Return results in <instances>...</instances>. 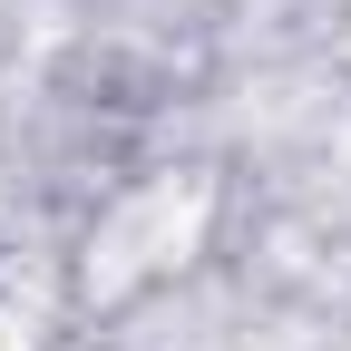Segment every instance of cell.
<instances>
[{
    "label": "cell",
    "instance_id": "1",
    "mask_svg": "<svg viewBox=\"0 0 351 351\" xmlns=\"http://www.w3.org/2000/svg\"><path fill=\"white\" fill-rule=\"evenodd\" d=\"M186 225H195V205L176 215V186H147V195L98 234V283H127V274H147V263H166L176 244H186Z\"/></svg>",
    "mask_w": 351,
    "mask_h": 351
},
{
    "label": "cell",
    "instance_id": "2",
    "mask_svg": "<svg viewBox=\"0 0 351 351\" xmlns=\"http://www.w3.org/2000/svg\"><path fill=\"white\" fill-rule=\"evenodd\" d=\"M49 341V283L29 263H0V351H39Z\"/></svg>",
    "mask_w": 351,
    "mask_h": 351
}]
</instances>
